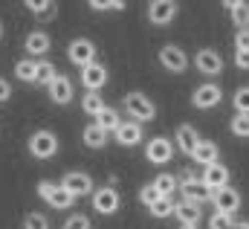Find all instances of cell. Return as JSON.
Here are the masks:
<instances>
[{
    "label": "cell",
    "mask_w": 249,
    "mask_h": 229,
    "mask_svg": "<svg viewBox=\"0 0 249 229\" xmlns=\"http://www.w3.org/2000/svg\"><path fill=\"white\" fill-rule=\"evenodd\" d=\"M160 64L168 70V73H186L188 70V56L183 47H177V44H165L162 50H160Z\"/></svg>",
    "instance_id": "10"
},
{
    "label": "cell",
    "mask_w": 249,
    "mask_h": 229,
    "mask_svg": "<svg viewBox=\"0 0 249 229\" xmlns=\"http://www.w3.org/2000/svg\"><path fill=\"white\" fill-rule=\"evenodd\" d=\"M12 99V81L9 78H0V105H6Z\"/></svg>",
    "instance_id": "39"
},
{
    "label": "cell",
    "mask_w": 249,
    "mask_h": 229,
    "mask_svg": "<svg viewBox=\"0 0 249 229\" xmlns=\"http://www.w3.org/2000/svg\"><path fill=\"white\" fill-rule=\"evenodd\" d=\"M177 12H180V6L174 0H157V3L148 6V20L154 26H168L177 18Z\"/></svg>",
    "instance_id": "11"
},
{
    "label": "cell",
    "mask_w": 249,
    "mask_h": 229,
    "mask_svg": "<svg viewBox=\"0 0 249 229\" xmlns=\"http://www.w3.org/2000/svg\"><path fill=\"white\" fill-rule=\"evenodd\" d=\"M194 67L200 70V76L214 78V76H220V73H223V58H220L217 50H200V53L194 56Z\"/></svg>",
    "instance_id": "12"
},
{
    "label": "cell",
    "mask_w": 249,
    "mask_h": 229,
    "mask_svg": "<svg viewBox=\"0 0 249 229\" xmlns=\"http://www.w3.org/2000/svg\"><path fill=\"white\" fill-rule=\"evenodd\" d=\"M122 108H124V114L130 116L133 122H139V125H145V122H154V119H157V108H154V102H151L145 93H139V90H133V93H127V96H124Z\"/></svg>",
    "instance_id": "1"
},
{
    "label": "cell",
    "mask_w": 249,
    "mask_h": 229,
    "mask_svg": "<svg viewBox=\"0 0 249 229\" xmlns=\"http://www.w3.org/2000/svg\"><path fill=\"white\" fill-rule=\"evenodd\" d=\"M223 102V90H220V84H214V81H203L200 87H194V93H191V105L197 108V111H212V108H217Z\"/></svg>",
    "instance_id": "5"
},
{
    "label": "cell",
    "mask_w": 249,
    "mask_h": 229,
    "mask_svg": "<svg viewBox=\"0 0 249 229\" xmlns=\"http://www.w3.org/2000/svg\"><path fill=\"white\" fill-rule=\"evenodd\" d=\"M160 197H162V194L157 191V186H154V180H151V183H145V186L139 189V203H142V206H148V209H151V206H154V203H157Z\"/></svg>",
    "instance_id": "32"
},
{
    "label": "cell",
    "mask_w": 249,
    "mask_h": 229,
    "mask_svg": "<svg viewBox=\"0 0 249 229\" xmlns=\"http://www.w3.org/2000/svg\"><path fill=\"white\" fill-rule=\"evenodd\" d=\"M64 229H93V224H90L87 215H70L64 221Z\"/></svg>",
    "instance_id": "36"
},
{
    "label": "cell",
    "mask_w": 249,
    "mask_h": 229,
    "mask_svg": "<svg viewBox=\"0 0 249 229\" xmlns=\"http://www.w3.org/2000/svg\"><path fill=\"white\" fill-rule=\"evenodd\" d=\"M81 111L96 119V116L105 111V99H102V93H84V99H81Z\"/></svg>",
    "instance_id": "27"
},
{
    "label": "cell",
    "mask_w": 249,
    "mask_h": 229,
    "mask_svg": "<svg viewBox=\"0 0 249 229\" xmlns=\"http://www.w3.org/2000/svg\"><path fill=\"white\" fill-rule=\"evenodd\" d=\"M180 229H200V227H180Z\"/></svg>",
    "instance_id": "43"
},
{
    "label": "cell",
    "mask_w": 249,
    "mask_h": 229,
    "mask_svg": "<svg viewBox=\"0 0 249 229\" xmlns=\"http://www.w3.org/2000/svg\"><path fill=\"white\" fill-rule=\"evenodd\" d=\"M116 142L122 145V148H136L139 142H142V136H145V131H142V125L139 122H133V119H127V122H122L119 128H116Z\"/></svg>",
    "instance_id": "14"
},
{
    "label": "cell",
    "mask_w": 249,
    "mask_h": 229,
    "mask_svg": "<svg viewBox=\"0 0 249 229\" xmlns=\"http://www.w3.org/2000/svg\"><path fill=\"white\" fill-rule=\"evenodd\" d=\"M107 78H110V76H107V67L99 64V61L81 70V84L87 87V93H99V90L107 84Z\"/></svg>",
    "instance_id": "13"
},
{
    "label": "cell",
    "mask_w": 249,
    "mask_h": 229,
    "mask_svg": "<svg viewBox=\"0 0 249 229\" xmlns=\"http://www.w3.org/2000/svg\"><path fill=\"white\" fill-rule=\"evenodd\" d=\"M209 229H235V215L214 212V215L209 218Z\"/></svg>",
    "instance_id": "33"
},
{
    "label": "cell",
    "mask_w": 249,
    "mask_h": 229,
    "mask_svg": "<svg viewBox=\"0 0 249 229\" xmlns=\"http://www.w3.org/2000/svg\"><path fill=\"white\" fill-rule=\"evenodd\" d=\"M15 76L26 84H38V61L35 58H20L15 64Z\"/></svg>",
    "instance_id": "23"
},
{
    "label": "cell",
    "mask_w": 249,
    "mask_h": 229,
    "mask_svg": "<svg viewBox=\"0 0 249 229\" xmlns=\"http://www.w3.org/2000/svg\"><path fill=\"white\" fill-rule=\"evenodd\" d=\"M154 186H157V191L162 194V197H174L177 191H180V183H177V174H157V180H154Z\"/></svg>",
    "instance_id": "26"
},
{
    "label": "cell",
    "mask_w": 249,
    "mask_h": 229,
    "mask_svg": "<svg viewBox=\"0 0 249 229\" xmlns=\"http://www.w3.org/2000/svg\"><path fill=\"white\" fill-rule=\"evenodd\" d=\"M81 139H84V145L87 148H93V151H102L105 145H107V139H110V134L107 131H102L96 122H90L87 128H84V134H81Z\"/></svg>",
    "instance_id": "22"
},
{
    "label": "cell",
    "mask_w": 249,
    "mask_h": 229,
    "mask_svg": "<svg viewBox=\"0 0 249 229\" xmlns=\"http://www.w3.org/2000/svg\"><path fill=\"white\" fill-rule=\"evenodd\" d=\"M145 160L151 166H165L174 160V142L168 136H151L145 142Z\"/></svg>",
    "instance_id": "3"
},
{
    "label": "cell",
    "mask_w": 249,
    "mask_h": 229,
    "mask_svg": "<svg viewBox=\"0 0 249 229\" xmlns=\"http://www.w3.org/2000/svg\"><path fill=\"white\" fill-rule=\"evenodd\" d=\"M177 148H180V154H186V157H191L194 154V148L200 145V134H197V128L191 125V122H183V125H177Z\"/></svg>",
    "instance_id": "15"
},
{
    "label": "cell",
    "mask_w": 249,
    "mask_h": 229,
    "mask_svg": "<svg viewBox=\"0 0 249 229\" xmlns=\"http://www.w3.org/2000/svg\"><path fill=\"white\" fill-rule=\"evenodd\" d=\"M203 186L209 189V191H220V189H226L229 186V169L223 166V163H214V166H209V169H203Z\"/></svg>",
    "instance_id": "16"
},
{
    "label": "cell",
    "mask_w": 249,
    "mask_h": 229,
    "mask_svg": "<svg viewBox=\"0 0 249 229\" xmlns=\"http://www.w3.org/2000/svg\"><path fill=\"white\" fill-rule=\"evenodd\" d=\"M50 90V99H53V105H70L72 102V96H75V90H72V81L58 73V78L47 87Z\"/></svg>",
    "instance_id": "20"
},
{
    "label": "cell",
    "mask_w": 249,
    "mask_h": 229,
    "mask_svg": "<svg viewBox=\"0 0 249 229\" xmlns=\"http://www.w3.org/2000/svg\"><path fill=\"white\" fill-rule=\"evenodd\" d=\"M232 108H235V114L249 116V84H244V87L235 90V96H232Z\"/></svg>",
    "instance_id": "31"
},
{
    "label": "cell",
    "mask_w": 249,
    "mask_h": 229,
    "mask_svg": "<svg viewBox=\"0 0 249 229\" xmlns=\"http://www.w3.org/2000/svg\"><path fill=\"white\" fill-rule=\"evenodd\" d=\"M26 9H29L38 20H53L55 12H58V6H55L53 0H47V3H26Z\"/></svg>",
    "instance_id": "28"
},
{
    "label": "cell",
    "mask_w": 249,
    "mask_h": 229,
    "mask_svg": "<svg viewBox=\"0 0 249 229\" xmlns=\"http://www.w3.org/2000/svg\"><path fill=\"white\" fill-rule=\"evenodd\" d=\"M209 197H212V191L203 186V180H200V177L180 183V200H188V203H200V206H203V200H209Z\"/></svg>",
    "instance_id": "18"
},
{
    "label": "cell",
    "mask_w": 249,
    "mask_h": 229,
    "mask_svg": "<svg viewBox=\"0 0 249 229\" xmlns=\"http://www.w3.org/2000/svg\"><path fill=\"white\" fill-rule=\"evenodd\" d=\"M64 191L67 194H72V197H87V194H93L96 191V186H93V177L87 172H67L61 180Z\"/></svg>",
    "instance_id": "8"
},
{
    "label": "cell",
    "mask_w": 249,
    "mask_h": 229,
    "mask_svg": "<svg viewBox=\"0 0 249 229\" xmlns=\"http://www.w3.org/2000/svg\"><path fill=\"white\" fill-rule=\"evenodd\" d=\"M235 64L241 70H249V50H235Z\"/></svg>",
    "instance_id": "40"
},
{
    "label": "cell",
    "mask_w": 249,
    "mask_h": 229,
    "mask_svg": "<svg viewBox=\"0 0 249 229\" xmlns=\"http://www.w3.org/2000/svg\"><path fill=\"white\" fill-rule=\"evenodd\" d=\"M235 50H249V29L235 32Z\"/></svg>",
    "instance_id": "38"
},
{
    "label": "cell",
    "mask_w": 249,
    "mask_h": 229,
    "mask_svg": "<svg viewBox=\"0 0 249 229\" xmlns=\"http://www.w3.org/2000/svg\"><path fill=\"white\" fill-rule=\"evenodd\" d=\"M119 206H122V194L116 186H102L93 191V209L99 215H116Z\"/></svg>",
    "instance_id": "6"
},
{
    "label": "cell",
    "mask_w": 249,
    "mask_h": 229,
    "mask_svg": "<svg viewBox=\"0 0 249 229\" xmlns=\"http://www.w3.org/2000/svg\"><path fill=\"white\" fill-rule=\"evenodd\" d=\"M90 9H93V12H122L124 3L122 0H113V3H99V0H93Z\"/></svg>",
    "instance_id": "37"
},
{
    "label": "cell",
    "mask_w": 249,
    "mask_h": 229,
    "mask_svg": "<svg viewBox=\"0 0 249 229\" xmlns=\"http://www.w3.org/2000/svg\"><path fill=\"white\" fill-rule=\"evenodd\" d=\"M26 148H29V154H32L35 160H53V157L58 154V136H55L53 131H35V134L29 136Z\"/></svg>",
    "instance_id": "2"
},
{
    "label": "cell",
    "mask_w": 249,
    "mask_h": 229,
    "mask_svg": "<svg viewBox=\"0 0 249 229\" xmlns=\"http://www.w3.org/2000/svg\"><path fill=\"white\" fill-rule=\"evenodd\" d=\"M67 58L75 64V67H90V64H96V44L90 41V38H75V41H70V47H67Z\"/></svg>",
    "instance_id": "7"
},
{
    "label": "cell",
    "mask_w": 249,
    "mask_h": 229,
    "mask_svg": "<svg viewBox=\"0 0 249 229\" xmlns=\"http://www.w3.org/2000/svg\"><path fill=\"white\" fill-rule=\"evenodd\" d=\"M23 229H50V221L41 215V212H29L23 218Z\"/></svg>",
    "instance_id": "35"
},
{
    "label": "cell",
    "mask_w": 249,
    "mask_h": 229,
    "mask_svg": "<svg viewBox=\"0 0 249 229\" xmlns=\"http://www.w3.org/2000/svg\"><path fill=\"white\" fill-rule=\"evenodd\" d=\"M55 78H58V70H55V64H53V61H38V84L50 87Z\"/></svg>",
    "instance_id": "30"
},
{
    "label": "cell",
    "mask_w": 249,
    "mask_h": 229,
    "mask_svg": "<svg viewBox=\"0 0 249 229\" xmlns=\"http://www.w3.org/2000/svg\"><path fill=\"white\" fill-rule=\"evenodd\" d=\"M174 209H177V200H174V197H160L148 212H151L154 218H171V215H174Z\"/></svg>",
    "instance_id": "29"
},
{
    "label": "cell",
    "mask_w": 249,
    "mask_h": 229,
    "mask_svg": "<svg viewBox=\"0 0 249 229\" xmlns=\"http://www.w3.org/2000/svg\"><path fill=\"white\" fill-rule=\"evenodd\" d=\"M174 218L180 221V227H197L200 218H203V209L200 203H188V200H180L177 209H174Z\"/></svg>",
    "instance_id": "21"
},
{
    "label": "cell",
    "mask_w": 249,
    "mask_h": 229,
    "mask_svg": "<svg viewBox=\"0 0 249 229\" xmlns=\"http://www.w3.org/2000/svg\"><path fill=\"white\" fill-rule=\"evenodd\" d=\"M209 200H212L214 212H223V215H235V212L241 209V191L232 189V186H226V189H220V191H212Z\"/></svg>",
    "instance_id": "9"
},
{
    "label": "cell",
    "mask_w": 249,
    "mask_h": 229,
    "mask_svg": "<svg viewBox=\"0 0 249 229\" xmlns=\"http://www.w3.org/2000/svg\"><path fill=\"white\" fill-rule=\"evenodd\" d=\"M96 125H99L102 131H107V134H116V128L122 125V114H119L116 108H107V105H105V111L96 116Z\"/></svg>",
    "instance_id": "25"
},
{
    "label": "cell",
    "mask_w": 249,
    "mask_h": 229,
    "mask_svg": "<svg viewBox=\"0 0 249 229\" xmlns=\"http://www.w3.org/2000/svg\"><path fill=\"white\" fill-rule=\"evenodd\" d=\"M23 47H26V53H29V58H35V61H41V56H47V53L53 50V38H50L47 32H41V29H35V32H29V35H26V41H23Z\"/></svg>",
    "instance_id": "17"
},
{
    "label": "cell",
    "mask_w": 249,
    "mask_h": 229,
    "mask_svg": "<svg viewBox=\"0 0 249 229\" xmlns=\"http://www.w3.org/2000/svg\"><path fill=\"white\" fill-rule=\"evenodd\" d=\"M191 160H194L197 166H203V169L214 166V163L220 160V148H217V142H212V139H200V145L194 148Z\"/></svg>",
    "instance_id": "19"
},
{
    "label": "cell",
    "mask_w": 249,
    "mask_h": 229,
    "mask_svg": "<svg viewBox=\"0 0 249 229\" xmlns=\"http://www.w3.org/2000/svg\"><path fill=\"white\" fill-rule=\"evenodd\" d=\"M229 131H232L235 136H249V116L235 114L232 116V122H229Z\"/></svg>",
    "instance_id": "34"
},
{
    "label": "cell",
    "mask_w": 249,
    "mask_h": 229,
    "mask_svg": "<svg viewBox=\"0 0 249 229\" xmlns=\"http://www.w3.org/2000/svg\"><path fill=\"white\" fill-rule=\"evenodd\" d=\"M226 12L232 15V23H235L238 29H249V3L229 0V3H226Z\"/></svg>",
    "instance_id": "24"
},
{
    "label": "cell",
    "mask_w": 249,
    "mask_h": 229,
    "mask_svg": "<svg viewBox=\"0 0 249 229\" xmlns=\"http://www.w3.org/2000/svg\"><path fill=\"white\" fill-rule=\"evenodd\" d=\"M235 229H249V221H235Z\"/></svg>",
    "instance_id": "41"
},
{
    "label": "cell",
    "mask_w": 249,
    "mask_h": 229,
    "mask_svg": "<svg viewBox=\"0 0 249 229\" xmlns=\"http://www.w3.org/2000/svg\"><path fill=\"white\" fill-rule=\"evenodd\" d=\"M38 197L47 200L53 209H70V206L75 203V197L64 191L61 183H53V180H41V183H38Z\"/></svg>",
    "instance_id": "4"
},
{
    "label": "cell",
    "mask_w": 249,
    "mask_h": 229,
    "mask_svg": "<svg viewBox=\"0 0 249 229\" xmlns=\"http://www.w3.org/2000/svg\"><path fill=\"white\" fill-rule=\"evenodd\" d=\"M0 41H3V23H0Z\"/></svg>",
    "instance_id": "42"
}]
</instances>
